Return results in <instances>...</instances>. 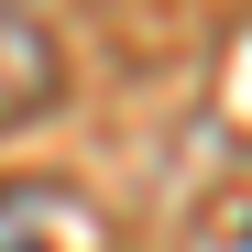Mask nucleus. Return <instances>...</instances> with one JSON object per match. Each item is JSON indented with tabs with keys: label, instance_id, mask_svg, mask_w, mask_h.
Returning <instances> with one entry per match:
<instances>
[{
	"label": "nucleus",
	"instance_id": "f257e3e1",
	"mask_svg": "<svg viewBox=\"0 0 252 252\" xmlns=\"http://www.w3.org/2000/svg\"><path fill=\"white\" fill-rule=\"evenodd\" d=\"M55 99H66V44L44 0H0V132H33Z\"/></svg>",
	"mask_w": 252,
	"mask_h": 252
},
{
	"label": "nucleus",
	"instance_id": "f03ea898",
	"mask_svg": "<svg viewBox=\"0 0 252 252\" xmlns=\"http://www.w3.org/2000/svg\"><path fill=\"white\" fill-rule=\"evenodd\" d=\"M66 241V187H0V252H55Z\"/></svg>",
	"mask_w": 252,
	"mask_h": 252
}]
</instances>
